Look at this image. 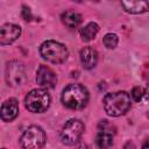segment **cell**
<instances>
[{
    "label": "cell",
    "instance_id": "cell-1",
    "mask_svg": "<svg viewBox=\"0 0 149 149\" xmlns=\"http://www.w3.org/2000/svg\"><path fill=\"white\" fill-rule=\"evenodd\" d=\"M104 109L109 116H120L130 108V97L125 91L107 93L102 100Z\"/></svg>",
    "mask_w": 149,
    "mask_h": 149
},
{
    "label": "cell",
    "instance_id": "cell-2",
    "mask_svg": "<svg viewBox=\"0 0 149 149\" xmlns=\"http://www.w3.org/2000/svg\"><path fill=\"white\" fill-rule=\"evenodd\" d=\"M88 91L80 84L68 85L62 93V102L70 109H81L88 102Z\"/></svg>",
    "mask_w": 149,
    "mask_h": 149
},
{
    "label": "cell",
    "instance_id": "cell-3",
    "mask_svg": "<svg viewBox=\"0 0 149 149\" xmlns=\"http://www.w3.org/2000/svg\"><path fill=\"white\" fill-rule=\"evenodd\" d=\"M40 52H41V56L45 61H48L52 64H61V63L65 62L69 56V51H68L66 47L64 44L52 41V40L43 42L40 48Z\"/></svg>",
    "mask_w": 149,
    "mask_h": 149
},
{
    "label": "cell",
    "instance_id": "cell-4",
    "mask_svg": "<svg viewBox=\"0 0 149 149\" xmlns=\"http://www.w3.org/2000/svg\"><path fill=\"white\" fill-rule=\"evenodd\" d=\"M51 102L49 93L43 88L31 90L24 99L26 108L31 113H43L45 112Z\"/></svg>",
    "mask_w": 149,
    "mask_h": 149
},
{
    "label": "cell",
    "instance_id": "cell-5",
    "mask_svg": "<svg viewBox=\"0 0 149 149\" xmlns=\"http://www.w3.org/2000/svg\"><path fill=\"white\" fill-rule=\"evenodd\" d=\"M45 143V133L38 126L28 127L20 139L21 149H42Z\"/></svg>",
    "mask_w": 149,
    "mask_h": 149
},
{
    "label": "cell",
    "instance_id": "cell-6",
    "mask_svg": "<svg viewBox=\"0 0 149 149\" xmlns=\"http://www.w3.org/2000/svg\"><path fill=\"white\" fill-rule=\"evenodd\" d=\"M84 129L85 126L80 120L71 119L63 126L61 130V141L66 146H73L80 140Z\"/></svg>",
    "mask_w": 149,
    "mask_h": 149
},
{
    "label": "cell",
    "instance_id": "cell-7",
    "mask_svg": "<svg viewBox=\"0 0 149 149\" xmlns=\"http://www.w3.org/2000/svg\"><path fill=\"white\" fill-rule=\"evenodd\" d=\"M115 136V127L107 120H101L98 125V133L95 137L97 146L100 149H108L113 146Z\"/></svg>",
    "mask_w": 149,
    "mask_h": 149
},
{
    "label": "cell",
    "instance_id": "cell-8",
    "mask_svg": "<svg viewBox=\"0 0 149 149\" xmlns=\"http://www.w3.org/2000/svg\"><path fill=\"white\" fill-rule=\"evenodd\" d=\"M5 77H6V81L8 85L10 86H20L22 84H24L26 81V70L24 66L22 65V63L17 62V61H12L7 63L6 66V72H5Z\"/></svg>",
    "mask_w": 149,
    "mask_h": 149
},
{
    "label": "cell",
    "instance_id": "cell-9",
    "mask_svg": "<svg viewBox=\"0 0 149 149\" xmlns=\"http://www.w3.org/2000/svg\"><path fill=\"white\" fill-rule=\"evenodd\" d=\"M36 81L41 87L52 88L57 83L55 72L47 65H41L36 72Z\"/></svg>",
    "mask_w": 149,
    "mask_h": 149
},
{
    "label": "cell",
    "instance_id": "cell-10",
    "mask_svg": "<svg viewBox=\"0 0 149 149\" xmlns=\"http://www.w3.org/2000/svg\"><path fill=\"white\" fill-rule=\"evenodd\" d=\"M21 35V28L14 23H5L0 29V43L2 45L10 44Z\"/></svg>",
    "mask_w": 149,
    "mask_h": 149
},
{
    "label": "cell",
    "instance_id": "cell-11",
    "mask_svg": "<svg viewBox=\"0 0 149 149\" xmlns=\"http://www.w3.org/2000/svg\"><path fill=\"white\" fill-rule=\"evenodd\" d=\"M19 114V102L14 98H9L1 106V119L6 122L14 120Z\"/></svg>",
    "mask_w": 149,
    "mask_h": 149
},
{
    "label": "cell",
    "instance_id": "cell-12",
    "mask_svg": "<svg viewBox=\"0 0 149 149\" xmlns=\"http://www.w3.org/2000/svg\"><path fill=\"white\" fill-rule=\"evenodd\" d=\"M80 62L87 70L93 69L98 62V52L92 47H85L80 50Z\"/></svg>",
    "mask_w": 149,
    "mask_h": 149
},
{
    "label": "cell",
    "instance_id": "cell-13",
    "mask_svg": "<svg viewBox=\"0 0 149 149\" xmlns=\"http://www.w3.org/2000/svg\"><path fill=\"white\" fill-rule=\"evenodd\" d=\"M121 6L127 13L130 14H141L149 9V2L143 0L136 1H121Z\"/></svg>",
    "mask_w": 149,
    "mask_h": 149
},
{
    "label": "cell",
    "instance_id": "cell-14",
    "mask_svg": "<svg viewBox=\"0 0 149 149\" xmlns=\"http://www.w3.org/2000/svg\"><path fill=\"white\" fill-rule=\"evenodd\" d=\"M62 21L68 28L72 29V28H76L80 24L81 15L74 10H66L65 13L62 14Z\"/></svg>",
    "mask_w": 149,
    "mask_h": 149
},
{
    "label": "cell",
    "instance_id": "cell-15",
    "mask_svg": "<svg viewBox=\"0 0 149 149\" xmlns=\"http://www.w3.org/2000/svg\"><path fill=\"white\" fill-rule=\"evenodd\" d=\"M98 31H99V26L95 22H88L85 27L80 29V37L83 41L88 42L95 37Z\"/></svg>",
    "mask_w": 149,
    "mask_h": 149
},
{
    "label": "cell",
    "instance_id": "cell-16",
    "mask_svg": "<svg viewBox=\"0 0 149 149\" xmlns=\"http://www.w3.org/2000/svg\"><path fill=\"white\" fill-rule=\"evenodd\" d=\"M104 44L107 49H114L116 45H118V42H119V38H118V35L116 34H113V33H108L104 36Z\"/></svg>",
    "mask_w": 149,
    "mask_h": 149
},
{
    "label": "cell",
    "instance_id": "cell-17",
    "mask_svg": "<svg viewBox=\"0 0 149 149\" xmlns=\"http://www.w3.org/2000/svg\"><path fill=\"white\" fill-rule=\"evenodd\" d=\"M132 98L134 99V101H140L141 99H142V97L146 94V92H144V90H143V87H141V86H135L133 90H132Z\"/></svg>",
    "mask_w": 149,
    "mask_h": 149
},
{
    "label": "cell",
    "instance_id": "cell-18",
    "mask_svg": "<svg viewBox=\"0 0 149 149\" xmlns=\"http://www.w3.org/2000/svg\"><path fill=\"white\" fill-rule=\"evenodd\" d=\"M22 16L26 21H29L31 20V13H30V8L27 7V6H23L22 7Z\"/></svg>",
    "mask_w": 149,
    "mask_h": 149
},
{
    "label": "cell",
    "instance_id": "cell-19",
    "mask_svg": "<svg viewBox=\"0 0 149 149\" xmlns=\"http://www.w3.org/2000/svg\"><path fill=\"white\" fill-rule=\"evenodd\" d=\"M123 149H135V146H134V143H133L132 141H128V142L125 144Z\"/></svg>",
    "mask_w": 149,
    "mask_h": 149
},
{
    "label": "cell",
    "instance_id": "cell-20",
    "mask_svg": "<svg viewBox=\"0 0 149 149\" xmlns=\"http://www.w3.org/2000/svg\"><path fill=\"white\" fill-rule=\"evenodd\" d=\"M142 149H149V139L146 140V142H144L143 146H142Z\"/></svg>",
    "mask_w": 149,
    "mask_h": 149
},
{
    "label": "cell",
    "instance_id": "cell-21",
    "mask_svg": "<svg viewBox=\"0 0 149 149\" xmlns=\"http://www.w3.org/2000/svg\"><path fill=\"white\" fill-rule=\"evenodd\" d=\"M77 149H90V148H88L86 144H80V146H79Z\"/></svg>",
    "mask_w": 149,
    "mask_h": 149
},
{
    "label": "cell",
    "instance_id": "cell-22",
    "mask_svg": "<svg viewBox=\"0 0 149 149\" xmlns=\"http://www.w3.org/2000/svg\"><path fill=\"white\" fill-rule=\"evenodd\" d=\"M146 94H147V99L149 100V85H148V88H147V91H146Z\"/></svg>",
    "mask_w": 149,
    "mask_h": 149
},
{
    "label": "cell",
    "instance_id": "cell-23",
    "mask_svg": "<svg viewBox=\"0 0 149 149\" xmlns=\"http://www.w3.org/2000/svg\"><path fill=\"white\" fill-rule=\"evenodd\" d=\"M3 149H5V148H3Z\"/></svg>",
    "mask_w": 149,
    "mask_h": 149
}]
</instances>
